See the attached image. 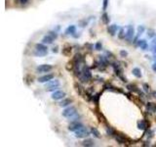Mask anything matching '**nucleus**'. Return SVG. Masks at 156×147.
Segmentation results:
<instances>
[{
    "mask_svg": "<svg viewBox=\"0 0 156 147\" xmlns=\"http://www.w3.org/2000/svg\"><path fill=\"white\" fill-rule=\"evenodd\" d=\"M18 2L22 5H24V4H26V3H28V0H18Z\"/></svg>",
    "mask_w": 156,
    "mask_h": 147,
    "instance_id": "2f4dec72",
    "label": "nucleus"
},
{
    "mask_svg": "<svg viewBox=\"0 0 156 147\" xmlns=\"http://www.w3.org/2000/svg\"><path fill=\"white\" fill-rule=\"evenodd\" d=\"M64 96H65V92L63 91V90H55L54 92L52 93V99L53 100H62L64 99Z\"/></svg>",
    "mask_w": 156,
    "mask_h": 147,
    "instance_id": "6e6552de",
    "label": "nucleus"
},
{
    "mask_svg": "<svg viewBox=\"0 0 156 147\" xmlns=\"http://www.w3.org/2000/svg\"><path fill=\"white\" fill-rule=\"evenodd\" d=\"M95 49L98 50V51H100V50L103 49V44H101V42H100V41H98L96 44H95Z\"/></svg>",
    "mask_w": 156,
    "mask_h": 147,
    "instance_id": "393cba45",
    "label": "nucleus"
},
{
    "mask_svg": "<svg viewBox=\"0 0 156 147\" xmlns=\"http://www.w3.org/2000/svg\"><path fill=\"white\" fill-rule=\"evenodd\" d=\"M79 78H80V81L82 82H87L92 78V74H91L90 70L87 67H84L82 69L80 76H79Z\"/></svg>",
    "mask_w": 156,
    "mask_h": 147,
    "instance_id": "f03ea898",
    "label": "nucleus"
},
{
    "mask_svg": "<svg viewBox=\"0 0 156 147\" xmlns=\"http://www.w3.org/2000/svg\"><path fill=\"white\" fill-rule=\"evenodd\" d=\"M53 78H54V75L53 74H47V75L42 76V77H40V78H38V82H42V83H46V82H50Z\"/></svg>",
    "mask_w": 156,
    "mask_h": 147,
    "instance_id": "9d476101",
    "label": "nucleus"
},
{
    "mask_svg": "<svg viewBox=\"0 0 156 147\" xmlns=\"http://www.w3.org/2000/svg\"><path fill=\"white\" fill-rule=\"evenodd\" d=\"M119 29V27L117 26V24H110V26H108L107 27V32H108V33L110 34V35H115L116 34V33H117V30Z\"/></svg>",
    "mask_w": 156,
    "mask_h": 147,
    "instance_id": "9b49d317",
    "label": "nucleus"
},
{
    "mask_svg": "<svg viewBox=\"0 0 156 147\" xmlns=\"http://www.w3.org/2000/svg\"><path fill=\"white\" fill-rule=\"evenodd\" d=\"M49 34H50V35H51V36H52L54 39H56L57 37H58V33H57L56 32H54V30H51V32L49 33Z\"/></svg>",
    "mask_w": 156,
    "mask_h": 147,
    "instance_id": "c756f323",
    "label": "nucleus"
},
{
    "mask_svg": "<svg viewBox=\"0 0 156 147\" xmlns=\"http://www.w3.org/2000/svg\"><path fill=\"white\" fill-rule=\"evenodd\" d=\"M120 56H121V57H123V58L127 57V56H128V52H127V51H125V50H121V51H120Z\"/></svg>",
    "mask_w": 156,
    "mask_h": 147,
    "instance_id": "7c9ffc66",
    "label": "nucleus"
},
{
    "mask_svg": "<svg viewBox=\"0 0 156 147\" xmlns=\"http://www.w3.org/2000/svg\"><path fill=\"white\" fill-rule=\"evenodd\" d=\"M53 41H54V38H53L50 34L45 35V36L42 38V43H44V44H52Z\"/></svg>",
    "mask_w": 156,
    "mask_h": 147,
    "instance_id": "4468645a",
    "label": "nucleus"
},
{
    "mask_svg": "<svg viewBox=\"0 0 156 147\" xmlns=\"http://www.w3.org/2000/svg\"><path fill=\"white\" fill-rule=\"evenodd\" d=\"M137 125H138V128H139V130H141V131L147 130V122L144 121V120H140V121H139Z\"/></svg>",
    "mask_w": 156,
    "mask_h": 147,
    "instance_id": "ddd939ff",
    "label": "nucleus"
},
{
    "mask_svg": "<svg viewBox=\"0 0 156 147\" xmlns=\"http://www.w3.org/2000/svg\"><path fill=\"white\" fill-rule=\"evenodd\" d=\"M154 112L156 113V105H155V108H154Z\"/></svg>",
    "mask_w": 156,
    "mask_h": 147,
    "instance_id": "58836bf2",
    "label": "nucleus"
},
{
    "mask_svg": "<svg viewBox=\"0 0 156 147\" xmlns=\"http://www.w3.org/2000/svg\"><path fill=\"white\" fill-rule=\"evenodd\" d=\"M90 132H91V131H89L88 130L84 127H80L79 130H77L76 131H74L75 136L77 138H86L87 136L90 135Z\"/></svg>",
    "mask_w": 156,
    "mask_h": 147,
    "instance_id": "39448f33",
    "label": "nucleus"
},
{
    "mask_svg": "<svg viewBox=\"0 0 156 147\" xmlns=\"http://www.w3.org/2000/svg\"><path fill=\"white\" fill-rule=\"evenodd\" d=\"M105 130H106V133H107L108 135H114L115 134V132H114V131H113V128L110 127H105Z\"/></svg>",
    "mask_w": 156,
    "mask_h": 147,
    "instance_id": "b1692460",
    "label": "nucleus"
},
{
    "mask_svg": "<svg viewBox=\"0 0 156 147\" xmlns=\"http://www.w3.org/2000/svg\"><path fill=\"white\" fill-rule=\"evenodd\" d=\"M76 114H77V111H76V108L74 106H68L63 111V116L64 118L67 119H71Z\"/></svg>",
    "mask_w": 156,
    "mask_h": 147,
    "instance_id": "20e7f679",
    "label": "nucleus"
},
{
    "mask_svg": "<svg viewBox=\"0 0 156 147\" xmlns=\"http://www.w3.org/2000/svg\"><path fill=\"white\" fill-rule=\"evenodd\" d=\"M115 139L118 141V142L120 143V144H125L126 143V138H125L123 135H120V134H116L115 136Z\"/></svg>",
    "mask_w": 156,
    "mask_h": 147,
    "instance_id": "aec40b11",
    "label": "nucleus"
},
{
    "mask_svg": "<svg viewBox=\"0 0 156 147\" xmlns=\"http://www.w3.org/2000/svg\"><path fill=\"white\" fill-rule=\"evenodd\" d=\"M153 59H154V61H156V53L154 54V56H153Z\"/></svg>",
    "mask_w": 156,
    "mask_h": 147,
    "instance_id": "4c0bfd02",
    "label": "nucleus"
},
{
    "mask_svg": "<svg viewBox=\"0 0 156 147\" xmlns=\"http://www.w3.org/2000/svg\"><path fill=\"white\" fill-rule=\"evenodd\" d=\"M52 51L54 52V53H57V52H58V47H54Z\"/></svg>",
    "mask_w": 156,
    "mask_h": 147,
    "instance_id": "c9c22d12",
    "label": "nucleus"
},
{
    "mask_svg": "<svg viewBox=\"0 0 156 147\" xmlns=\"http://www.w3.org/2000/svg\"><path fill=\"white\" fill-rule=\"evenodd\" d=\"M143 87H144V90L146 93H149V92H150V86L148 85L147 83H144V84H143Z\"/></svg>",
    "mask_w": 156,
    "mask_h": 147,
    "instance_id": "a878e982",
    "label": "nucleus"
},
{
    "mask_svg": "<svg viewBox=\"0 0 156 147\" xmlns=\"http://www.w3.org/2000/svg\"><path fill=\"white\" fill-rule=\"evenodd\" d=\"M101 21H103V23L104 24H109V22H110V19H109V16L107 15V13L104 12L103 14V16H101Z\"/></svg>",
    "mask_w": 156,
    "mask_h": 147,
    "instance_id": "6ab92c4d",
    "label": "nucleus"
},
{
    "mask_svg": "<svg viewBox=\"0 0 156 147\" xmlns=\"http://www.w3.org/2000/svg\"><path fill=\"white\" fill-rule=\"evenodd\" d=\"M152 96H153V97H154V98L156 99V90H155V91H153V92H152Z\"/></svg>",
    "mask_w": 156,
    "mask_h": 147,
    "instance_id": "e433bc0d",
    "label": "nucleus"
},
{
    "mask_svg": "<svg viewBox=\"0 0 156 147\" xmlns=\"http://www.w3.org/2000/svg\"><path fill=\"white\" fill-rule=\"evenodd\" d=\"M107 5H108V0H103V10L105 11L107 9Z\"/></svg>",
    "mask_w": 156,
    "mask_h": 147,
    "instance_id": "bb28decb",
    "label": "nucleus"
},
{
    "mask_svg": "<svg viewBox=\"0 0 156 147\" xmlns=\"http://www.w3.org/2000/svg\"><path fill=\"white\" fill-rule=\"evenodd\" d=\"M150 50H151V51H153L154 53H156V45H155V46H153L152 48H150Z\"/></svg>",
    "mask_w": 156,
    "mask_h": 147,
    "instance_id": "f704fd0d",
    "label": "nucleus"
},
{
    "mask_svg": "<svg viewBox=\"0 0 156 147\" xmlns=\"http://www.w3.org/2000/svg\"><path fill=\"white\" fill-rule=\"evenodd\" d=\"M71 102H72L71 99H62V101L59 103V105H60V107H66Z\"/></svg>",
    "mask_w": 156,
    "mask_h": 147,
    "instance_id": "f3484780",
    "label": "nucleus"
},
{
    "mask_svg": "<svg viewBox=\"0 0 156 147\" xmlns=\"http://www.w3.org/2000/svg\"><path fill=\"white\" fill-rule=\"evenodd\" d=\"M152 70H153V71L156 73V61L154 62V63H153V65H152Z\"/></svg>",
    "mask_w": 156,
    "mask_h": 147,
    "instance_id": "473e14b6",
    "label": "nucleus"
},
{
    "mask_svg": "<svg viewBox=\"0 0 156 147\" xmlns=\"http://www.w3.org/2000/svg\"><path fill=\"white\" fill-rule=\"evenodd\" d=\"M137 45L139 47H140L141 50H146L148 48V44L145 39H139V40L137 41Z\"/></svg>",
    "mask_w": 156,
    "mask_h": 147,
    "instance_id": "f8f14e48",
    "label": "nucleus"
},
{
    "mask_svg": "<svg viewBox=\"0 0 156 147\" xmlns=\"http://www.w3.org/2000/svg\"><path fill=\"white\" fill-rule=\"evenodd\" d=\"M125 34L126 33H124V29H119V33H118V38L119 39H123V38H125Z\"/></svg>",
    "mask_w": 156,
    "mask_h": 147,
    "instance_id": "4be33fe9",
    "label": "nucleus"
},
{
    "mask_svg": "<svg viewBox=\"0 0 156 147\" xmlns=\"http://www.w3.org/2000/svg\"><path fill=\"white\" fill-rule=\"evenodd\" d=\"M147 111L149 112H154V108H155V104H153V103H147Z\"/></svg>",
    "mask_w": 156,
    "mask_h": 147,
    "instance_id": "5701e85b",
    "label": "nucleus"
},
{
    "mask_svg": "<svg viewBox=\"0 0 156 147\" xmlns=\"http://www.w3.org/2000/svg\"><path fill=\"white\" fill-rule=\"evenodd\" d=\"M144 32V26H139V27H138V33H139V34H141Z\"/></svg>",
    "mask_w": 156,
    "mask_h": 147,
    "instance_id": "c85d7f7f",
    "label": "nucleus"
},
{
    "mask_svg": "<svg viewBox=\"0 0 156 147\" xmlns=\"http://www.w3.org/2000/svg\"><path fill=\"white\" fill-rule=\"evenodd\" d=\"M60 82L58 81V79H51L50 82H46V84H45V88L47 91H55L59 88V86H60Z\"/></svg>",
    "mask_w": 156,
    "mask_h": 147,
    "instance_id": "7ed1b4c3",
    "label": "nucleus"
},
{
    "mask_svg": "<svg viewBox=\"0 0 156 147\" xmlns=\"http://www.w3.org/2000/svg\"><path fill=\"white\" fill-rule=\"evenodd\" d=\"M82 145H83V146H86V147H91V146H94V145H95V142H94L93 139L87 138L82 142Z\"/></svg>",
    "mask_w": 156,
    "mask_h": 147,
    "instance_id": "2eb2a0df",
    "label": "nucleus"
},
{
    "mask_svg": "<svg viewBox=\"0 0 156 147\" xmlns=\"http://www.w3.org/2000/svg\"><path fill=\"white\" fill-rule=\"evenodd\" d=\"M147 35H148L149 37H154V36L156 35V33H155V32H154L153 29H148Z\"/></svg>",
    "mask_w": 156,
    "mask_h": 147,
    "instance_id": "cd10ccee",
    "label": "nucleus"
},
{
    "mask_svg": "<svg viewBox=\"0 0 156 147\" xmlns=\"http://www.w3.org/2000/svg\"><path fill=\"white\" fill-rule=\"evenodd\" d=\"M132 73H133V75L138 78H141V76H143V75H141V71H140V69H139V68H134L132 71Z\"/></svg>",
    "mask_w": 156,
    "mask_h": 147,
    "instance_id": "a211bd4d",
    "label": "nucleus"
},
{
    "mask_svg": "<svg viewBox=\"0 0 156 147\" xmlns=\"http://www.w3.org/2000/svg\"><path fill=\"white\" fill-rule=\"evenodd\" d=\"M135 36V29L132 24L128 26L127 28V32H126V34H125V39L128 41L133 40V38Z\"/></svg>",
    "mask_w": 156,
    "mask_h": 147,
    "instance_id": "423d86ee",
    "label": "nucleus"
},
{
    "mask_svg": "<svg viewBox=\"0 0 156 147\" xmlns=\"http://www.w3.org/2000/svg\"><path fill=\"white\" fill-rule=\"evenodd\" d=\"M51 70H53V66L51 65H48V64H43V65H40L38 66L37 68H36V72L37 73H49Z\"/></svg>",
    "mask_w": 156,
    "mask_h": 147,
    "instance_id": "0eeeda50",
    "label": "nucleus"
},
{
    "mask_svg": "<svg viewBox=\"0 0 156 147\" xmlns=\"http://www.w3.org/2000/svg\"><path fill=\"white\" fill-rule=\"evenodd\" d=\"M91 133H92L95 137H97V138H100V131H98V128H96V127H91Z\"/></svg>",
    "mask_w": 156,
    "mask_h": 147,
    "instance_id": "412c9836",
    "label": "nucleus"
},
{
    "mask_svg": "<svg viewBox=\"0 0 156 147\" xmlns=\"http://www.w3.org/2000/svg\"><path fill=\"white\" fill-rule=\"evenodd\" d=\"M83 127V125L78 121H73L70 123V125L68 126V130L70 131H76L77 130H79L80 127Z\"/></svg>",
    "mask_w": 156,
    "mask_h": 147,
    "instance_id": "1a4fd4ad",
    "label": "nucleus"
},
{
    "mask_svg": "<svg viewBox=\"0 0 156 147\" xmlns=\"http://www.w3.org/2000/svg\"><path fill=\"white\" fill-rule=\"evenodd\" d=\"M76 33V27L75 26H73V24H71V26H69L67 29H65V33L66 34H73V33Z\"/></svg>",
    "mask_w": 156,
    "mask_h": 147,
    "instance_id": "dca6fc26",
    "label": "nucleus"
},
{
    "mask_svg": "<svg viewBox=\"0 0 156 147\" xmlns=\"http://www.w3.org/2000/svg\"><path fill=\"white\" fill-rule=\"evenodd\" d=\"M48 54V47L44 43H37L35 45V51L34 55L37 57H43Z\"/></svg>",
    "mask_w": 156,
    "mask_h": 147,
    "instance_id": "f257e3e1",
    "label": "nucleus"
},
{
    "mask_svg": "<svg viewBox=\"0 0 156 147\" xmlns=\"http://www.w3.org/2000/svg\"><path fill=\"white\" fill-rule=\"evenodd\" d=\"M70 51H71V50H70V48H67V50H64V51H63V53L66 55V54H68V52H70Z\"/></svg>",
    "mask_w": 156,
    "mask_h": 147,
    "instance_id": "72a5a7b5",
    "label": "nucleus"
}]
</instances>
